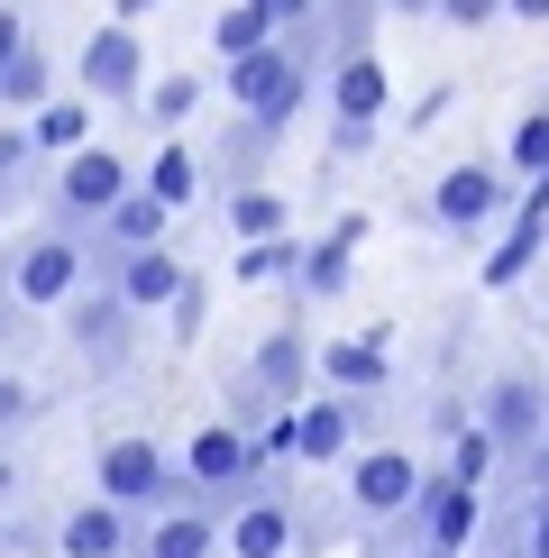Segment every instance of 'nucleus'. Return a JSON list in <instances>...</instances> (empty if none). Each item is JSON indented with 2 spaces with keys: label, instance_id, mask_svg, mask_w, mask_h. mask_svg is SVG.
<instances>
[{
  "label": "nucleus",
  "instance_id": "obj_31",
  "mask_svg": "<svg viewBox=\"0 0 549 558\" xmlns=\"http://www.w3.org/2000/svg\"><path fill=\"white\" fill-rule=\"evenodd\" d=\"M503 166H513L522 183L549 174V110H522V120H513V137H503Z\"/></svg>",
  "mask_w": 549,
  "mask_h": 558
},
{
  "label": "nucleus",
  "instance_id": "obj_16",
  "mask_svg": "<svg viewBox=\"0 0 549 558\" xmlns=\"http://www.w3.org/2000/svg\"><path fill=\"white\" fill-rule=\"evenodd\" d=\"M220 549H229V513H220V504L147 513V541H137V558H220Z\"/></svg>",
  "mask_w": 549,
  "mask_h": 558
},
{
  "label": "nucleus",
  "instance_id": "obj_14",
  "mask_svg": "<svg viewBox=\"0 0 549 558\" xmlns=\"http://www.w3.org/2000/svg\"><path fill=\"white\" fill-rule=\"evenodd\" d=\"M293 422H303V468H349L357 439L376 430V403H366V393H320Z\"/></svg>",
  "mask_w": 549,
  "mask_h": 558
},
{
  "label": "nucleus",
  "instance_id": "obj_6",
  "mask_svg": "<svg viewBox=\"0 0 549 558\" xmlns=\"http://www.w3.org/2000/svg\"><path fill=\"white\" fill-rule=\"evenodd\" d=\"M129 193H137V174H129L120 147H74L56 166V183H46V220H64V229H83V239H91Z\"/></svg>",
  "mask_w": 549,
  "mask_h": 558
},
{
  "label": "nucleus",
  "instance_id": "obj_43",
  "mask_svg": "<svg viewBox=\"0 0 549 558\" xmlns=\"http://www.w3.org/2000/svg\"><path fill=\"white\" fill-rule=\"evenodd\" d=\"M394 558H422V549H394Z\"/></svg>",
  "mask_w": 549,
  "mask_h": 558
},
{
  "label": "nucleus",
  "instance_id": "obj_41",
  "mask_svg": "<svg viewBox=\"0 0 549 558\" xmlns=\"http://www.w3.org/2000/svg\"><path fill=\"white\" fill-rule=\"evenodd\" d=\"M503 10H513V19H549V0H503Z\"/></svg>",
  "mask_w": 549,
  "mask_h": 558
},
{
  "label": "nucleus",
  "instance_id": "obj_35",
  "mask_svg": "<svg viewBox=\"0 0 549 558\" xmlns=\"http://www.w3.org/2000/svg\"><path fill=\"white\" fill-rule=\"evenodd\" d=\"M28 37H37V28H28V10H19V0H0V74L28 56Z\"/></svg>",
  "mask_w": 549,
  "mask_h": 558
},
{
  "label": "nucleus",
  "instance_id": "obj_36",
  "mask_svg": "<svg viewBox=\"0 0 549 558\" xmlns=\"http://www.w3.org/2000/svg\"><path fill=\"white\" fill-rule=\"evenodd\" d=\"M449 28H486V19H503V0H440Z\"/></svg>",
  "mask_w": 549,
  "mask_h": 558
},
{
  "label": "nucleus",
  "instance_id": "obj_42",
  "mask_svg": "<svg viewBox=\"0 0 549 558\" xmlns=\"http://www.w3.org/2000/svg\"><path fill=\"white\" fill-rule=\"evenodd\" d=\"M10 211H19V193H0V220H10Z\"/></svg>",
  "mask_w": 549,
  "mask_h": 558
},
{
  "label": "nucleus",
  "instance_id": "obj_7",
  "mask_svg": "<svg viewBox=\"0 0 549 558\" xmlns=\"http://www.w3.org/2000/svg\"><path fill=\"white\" fill-rule=\"evenodd\" d=\"M476 422L495 430V449H503V468H532V449L549 439V385L532 376V366H503V376L486 385V403H476Z\"/></svg>",
  "mask_w": 549,
  "mask_h": 558
},
{
  "label": "nucleus",
  "instance_id": "obj_17",
  "mask_svg": "<svg viewBox=\"0 0 549 558\" xmlns=\"http://www.w3.org/2000/svg\"><path fill=\"white\" fill-rule=\"evenodd\" d=\"M91 275H110V284H120L137 312H174V293L193 284V266H183L174 247H129V257H101Z\"/></svg>",
  "mask_w": 549,
  "mask_h": 558
},
{
  "label": "nucleus",
  "instance_id": "obj_26",
  "mask_svg": "<svg viewBox=\"0 0 549 558\" xmlns=\"http://www.w3.org/2000/svg\"><path fill=\"white\" fill-rule=\"evenodd\" d=\"M137 183H147L156 202H174V211H193V183H202V156L183 147V137H166V147L147 156V174H137Z\"/></svg>",
  "mask_w": 549,
  "mask_h": 558
},
{
  "label": "nucleus",
  "instance_id": "obj_18",
  "mask_svg": "<svg viewBox=\"0 0 549 558\" xmlns=\"http://www.w3.org/2000/svg\"><path fill=\"white\" fill-rule=\"evenodd\" d=\"M293 541H303V513L284 504V485H266L229 513V558H284Z\"/></svg>",
  "mask_w": 549,
  "mask_h": 558
},
{
  "label": "nucleus",
  "instance_id": "obj_40",
  "mask_svg": "<svg viewBox=\"0 0 549 558\" xmlns=\"http://www.w3.org/2000/svg\"><path fill=\"white\" fill-rule=\"evenodd\" d=\"M147 10H156V0H110V19H129V28H137Z\"/></svg>",
  "mask_w": 549,
  "mask_h": 558
},
{
  "label": "nucleus",
  "instance_id": "obj_13",
  "mask_svg": "<svg viewBox=\"0 0 549 558\" xmlns=\"http://www.w3.org/2000/svg\"><path fill=\"white\" fill-rule=\"evenodd\" d=\"M147 513H129V504H110V495H83L74 513H56V558H137V531Z\"/></svg>",
  "mask_w": 549,
  "mask_h": 558
},
{
  "label": "nucleus",
  "instance_id": "obj_12",
  "mask_svg": "<svg viewBox=\"0 0 549 558\" xmlns=\"http://www.w3.org/2000/svg\"><path fill=\"white\" fill-rule=\"evenodd\" d=\"M503 211H522V202L503 193L495 166H449L430 183V229H449V239H476V229H495Z\"/></svg>",
  "mask_w": 549,
  "mask_h": 558
},
{
  "label": "nucleus",
  "instance_id": "obj_8",
  "mask_svg": "<svg viewBox=\"0 0 549 558\" xmlns=\"http://www.w3.org/2000/svg\"><path fill=\"white\" fill-rule=\"evenodd\" d=\"M385 110H394V74H385V56L330 64V147H339V156H366V147H376Z\"/></svg>",
  "mask_w": 549,
  "mask_h": 558
},
{
  "label": "nucleus",
  "instance_id": "obj_33",
  "mask_svg": "<svg viewBox=\"0 0 549 558\" xmlns=\"http://www.w3.org/2000/svg\"><path fill=\"white\" fill-rule=\"evenodd\" d=\"M37 422V385H19V376H0V449H19V430Z\"/></svg>",
  "mask_w": 549,
  "mask_h": 558
},
{
  "label": "nucleus",
  "instance_id": "obj_4",
  "mask_svg": "<svg viewBox=\"0 0 549 558\" xmlns=\"http://www.w3.org/2000/svg\"><path fill=\"white\" fill-rule=\"evenodd\" d=\"M0 284L28 302V312H64V302L91 284V239L64 229V220H46L37 239H19L10 257H0Z\"/></svg>",
  "mask_w": 549,
  "mask_h": 558
},
{
  "label": "nucleus",
  "instance_id": "obj_19",
  "mask_svg": "<svg viewBox=\"0 0 549 558\" xmlns=\"http://www.w3.org/2000/svg\"><path fill=\"white\" fill-rule=\"evenodd\" d=\"M312 339H303V320H284V330H266L257 339V357H247V376H257L274 403H312Z\"/></svg>",
  "mask_w": 549,
  "mask_h": 558
},
{
  "label": "nucleus",
  "instance_id": "obj_9",
  "mask_svg": "<svg viewBox=\"0 0 549 558\" xmlns=\"http://www.w3.org/2000/svg\"><path fill=\"white\" fill-rule=\"evenodd\" d=\"M486 531V485H467L457 468H440L422 485V504H412V541L430 558H467V541Z\"/></svg>",
  "mask_w": 549,
  "mask_h": 558
},
{
  "label": "nucleus",
  "instance_id": "obj_38",
  "mask_svg": "<svg viewBox=\"0 0 549 558\" xmlns=\"http://www.w3.org/2000/svg\"><path fill=\"white\" fill-rule=\"evenodd\" d=\"M19 495H28V468H19V449H0V513H19Z\"/></svg>",
  "mask_w": 549,
  "mask_h": 558
},
{
  "label": "nucleus",
  "instance_id": "obj_15",
  "mask_svg": "<svg viewBox=\"0 0 549 558\" xmlns=\"http://www.w3.org/2000/svg\"><path fill=\"white\" fill-rule=\"evenodd\" d=\"M320 385H330V393H366V403H376V393L394 385V330L330 339V348H320Z\"/></svg>",
  "mask_w": 549,
  "mask_h": 558
},
{
  "label": "nucleus",
  "instance_id": "obj_32",
  "mask_svg": "<svg viewBox=\"0 0 549 558\" xmlns=\"http://www.w3.org/2000/svg\"><path fill=\"white\" fill-rule=\"evenodd\" d=\"M28 174H37V129L10 120L0 129V193H28Z\"/></svg>",
  "mask_w": 549,
  "mask_h": 558
},
{
  "label": "nucleus",
  "instance_id": "obj_28",
  "mask_svg": "<svg viewBox=\"0 0 549 558\" xmlns=\"http://www.w3.org/2000/svg\"><path fill=\"white\" fill-rule=\"evenodd\" d=\"M137 110H147V129H156V137H174V129L202 110V74H156L147 92H137Z\"/></svg>",
  "mask_w": 549,
  "mask_h": 558
},
{
  "label": "nucleus",
  "instance_id": "obj_30",
  "mask_svg": "<svg viewBox=\"0 0 549 558\" xmlns=\"http://www.w3.org/2000/svg\"><path fill=\"white\" fill-rule=\"evenodd\" d=\"M449 468L467 476V485H495V468H503V449H495V430L476 422V412H467V422L449 430Z\"/></svg>",
  "mask_w": 549,
  "mask_h": 558
},
{
  "label": "nucleus",
  "instance_id": "obj_10",
  "mask_svg": "<svg viewBox=\"0 0 549 558\" xmlns=\"http://www.w3.org/2000/svg\"><path fill=\"white\" fill-rule=\"evenodd\" d=\"M74 83H83V101H137V92L156 83V74H147V46H137L129 19H101V28L83 37Z\"/></svg>",
  "mask_w": 549,
  "mask_h": 558
},
{
  "label": "nucleus",
  "instance_id": "obj_20",
  "mask_svg": "<svg viewBox=\"0 0 549 558\" xmlns=\"http://www.w3.org/2000/svg\"><path fill=\"white\" fill-rule=\"evenodd\" d=\"M166 229H174V202H156L147 183H137L120 211L91 229V266H101V257H129V247H166Z\"/></svg>",
  "mask_w": 549,
  "mask_h": 558
},
{
  "label": "nucleus",
  "instance_id": "obj_24",
  "mask_svg": "<svg viewBox=\"0 0 549 558\" xmlns=\"http://www.w3.org/2000/svg\"><path fill=\"white\" fill-rule=\"evenodd\" d=\"M229 239H284V193L274 183H229Z\"/></svg>",
  "mask_w": 549,
  "mask_h": 558
},
{
  "label": "nucleus",
  "instance_id": "obj_2",
  "mask_svg": "<svg viewBox=\"0 0 549 558\" xmlns=\"http://www.w3.org/2000/svg\"><path fill=\"white\" fill-rule=\"evenodd\" d=\"M137 302L110 284V275H91V284L64 302V348H74V366L91 385H110V376H129V357H137Z\"/></svg>",
  "mask_w": 549,
  "mask_h": 558
},
{
  "label": "nucleus",
  "instance_id": "obj_3",
  "mask_svg": "<svg viewBox=\"0 0 549 558\" xmlns=\"http://www.w3.org/2000/svg\"><path fill=\"white\" fill-rule=\"evenodd\" d=\"M220 92H229V110H239V120H257V129L284 137L293 110L312 101V64H303V46H293V37H274V46H257V56L220 64Z\"/></svg>",
  "mask_w": 549,
  "mask_h": 558
},
{
  "label": "nucleus",
  "instance_id": "obj_29",
  "mask_svg": "<svg viewBox=\"0 0 549 558\" xmlns=\"http://www.w3.org/2000/svg\"><path fill=\"white\" fill-rule=\"evenodd\" d=\"M28 129H37V156H74V147H91V101H64L56 92Z\"/></svg>",
  "mask_w": 549,
  "mask_h": 558
},
{
  "label": "nucleus",
  "instance_id": "obj_27",
  "mask_svg": "<svg viewBox=\"0 0 549 558\" xmlns=\"http://www.w3.org/2000/svg\"><path fill=\"white\" fill-rule=\"evenodd\" d=\"M274 37H284V28H274L257 0H229L220 28H211V56H220V64H239V56H257V46H274Z\"/></svg>",
  "mask_w": 549,
  "mask_h": 558
},
{
  "label": "nucleus",
  "instance_id": "obj_34",
  "mask_svg": "<svg viewBox=\"0 0 549 558\" xmlns=\"http://www.w3.org/2000/svg\"><path fill=\"white\" fill-rule=\"evenodd\" d=\"M166 320H174V339L193 348V339H202V320H211V284H202V275H193V284L174 293V312H166Z\"/></svg>",
  "mask_w": 549,
  "mask_h": 558
},
{
  "label": "nucleus",
  "instance_id": "obj_23",
  "mask_svg": "<svg viewBox=\"0 0 549 558\" xmlns=\"http://www.w3.org/2000/svg\"><path fill=\"white\" fill-rule=\"evenodd\" d=\"M46 101H56V64H46V46L28 37V56L0 74V110H10V120H37Z\"/></svg>",
  "mask_w": 549,
  "mask_h": 558
},
{
  "label": "nucleus",
  "instance_id": "obj_25",
  "mask_svg": "<svg viewBox=\"0 0 549 558\" xmlns=\"http://www.w3.org/2000/svg\"><path fill=\"white\" fill-rule=\"evenodd\" d=\"M229 275H239V284H293V275H303V239H247L239 257H229Z\"/></svg>",
  "mask_w": 549,
  "mask_h": 558
},
{
  "label": "nucleus",
  "instance_id": "obj_37",
  "mask_svg": "<svg viewBox=\"0 0 549 558\" xmlns=\"http://www.w3.org/2000/svg\"><path fill=\"white\" fill-rule=\"evenodd\" d=\"M257 10H266V19H274V28H284V37H293V28H312V19H320V0H257Z\"/></svg>",
  "mask_w": 549,
  "mask_h": 558
},
{
  "label": "nucleus",
  "instance_id": "obj_22",
  "mask_svg": "<svg viewBox=\"0 0 549 558\" xmlns=\"http://www.w3.org/2000/svg\"><path fill=\"white\" fill-rule=\"evenodd\" d=\"M540 239H549V211H532V202H522V211H513V229H503V247L486 257V275H476V284H486V293H513L522 275L540 266Z\"/></svg>",
  "mask_w": 549,
  "mask_h": 558
},
{
  "label": "nucleus",
  "instance_id": "obj_5",
  "mask_svg": "<svg viewBox=\"0 0 549 558\" xmlns=\"http://www.w3.org/2000/svg\"><path fill=\"white\" fill-rule=\"evenodd\" d=\"M183 468H193V485L220 504V513H239L247 495H266V485H274L257 430H239V422H202L193 439H183Z\"/></svg>",
  "mask_w": 549,
  "mask_h": 558
},
{
  "label": "nucleus",
  "instance_id": "obj_21",
  "mask_svg": "<svg viewBox=\"0 0 549 558\" xmlns=\"http://www.w3.org/2000/svg\"><path fill=\"white\" fill-rule=\"evenodd\" d=\"M357 239H366V220H339L330 239H312V247H303V275H293V293H303V302H339V293H349Z\"/></svg>",
  "mask_w": 549,
  "mask_h": 558
},
{
  "label": "nucleus",
  "instance_id": "obj_1",
  "mask_svg": "<svg viewBox=\"0 0 549 558\" xmlns=\"http://www.w3.org/2000/svg\"><path fill=\"white\" fill-rule=\"evenodd\" d=\"M91 495L129 504V513H174V504H211V495L193 485V468H183V458H166L156 439H137V430L101 439V458H91Z\"/></svg>",
  "mask_w": 549,
  "mask_h": 558
},
{
  "label": "nucleus",
  "instance_id": "obj_39",
  "mask_svg": "<svg viewBox=\"0 0 549 558\" xmlns=\"http://www.w3.org/2000/svg\"><path fill=\"white\" fill-rule=\"evenodd\" d=\"M394 19H440V0H385Z\"/></svg>",
  "mask_w": 549,
  "mask_h": 558
},
{
  "label": "nucleus",
  "instance_id": "obj_11",
  "mask_svg": "<svg viewBox=\"0 0 549 558\" xmlns=\"http://www.w3.org/2000/svg\"><path fill=\"white\" fill-rule=\"evenodd\" d=\"M422 468H412L403 449H357L349 458V513L357 522H412V504H422Z\"/></svg>",
  "mask_w": 549,
  "mask_h": 558
}]
</instances>
